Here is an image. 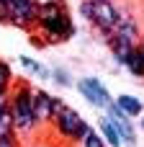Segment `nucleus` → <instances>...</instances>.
I'll use <instances>...</instances> for the list:
<instances>
[{"mask_svg":"<svg viewBox=\"0 0 144 147\" xmlns=\"http://www.w3.org/2000/svg\"><path fill=\"white\" fill-rule=\"evenodd\" d=\"M31 98H33V88L28 80H21L18 85H13V90H10V119H13V129L21 140H28L39 132Z\"/></svg>","mask_w":144,"mask_h":147,"instance_id":"f257e3e1","label":"nucleus"},{"mask_svg":"<svg viewBox=\"0 0 144 147\" xmlns=\"http://www.w3.org/2000/svg\"><path fill=\"white\" fill-rule=\"evenodd\" d=\"M36 28L41 31L44 41H49V44H62V41H70L75 36V21L64 5L39 10Z\"/></svg>","mask_w":144,"mask_h":147,"instance_id":"f03ea898","label":"nucleus"},{"mask_svg":"<svg viewBox=\"0 0 144 147\" xmlns=\"http://www.w3.org/2000/svg\"><path fill=\"white\" fill-rule=\"evenodd\" d=\"M77 10H80V16L88 21V23H93L103 36L108 34V31H113V26L119 23V18H121V10L108 0V3H93V0H82L80 5H77Z\"/></svg>","mask_w":144,"mask_h":147,"instance_id":"7ed1b4c3","label":"nucleus"},{"mask_svg":"<svg viewBox=\"0 0 144 147\" xmlns=\"http://www.w3.org/2000/svg\"><path fill=\"white\" fill-rule=\"evenodd\" d=\"M49 124L54 127V132H57L62 140H70V142H82L85 134L93 129V127L80 116V111H75L70 103H67V109H64L59 116H54Z\"/></svg>","mask_w":144,"mask_h":147,"instance_id":"20e7f679","label":"nucleus"},{"mask_svg":"<svg viewBox=\"0 0 144 147\" xmlns=\"http://www.w3.org/2000/svg\"><path fill=\"white\" fill-rule=\"evenodd\" d=\"M75 88H77V93H80L90 106H95V109H100V111H106V109L113 103V96L108 93V88L103 85V80H98V78H93V75L77 80Z\"/></svg>","mask_w":144,"mask_h":147,"instance_id":"39448f33","label":"nucleus"},{"mask_svg":"<svg viewBox=\"0 0 144 147\" xmlns=\"http://www.w3.org/2000/svg\"><path fill=\"white\" fill-rule=\"evenodd\" d=\"M8 16H10V26H18L23 31H33L36 21H39V8L36 0H10L8 3Z\"/></svg>","mask_w":144,"mask_h":147,"instance_id":"423d86ee","label":"nucleus"},{"mask_svg":"<svg viewBox=\"0 0 144 147\" xmlns=\"http://www.w3.org/2000/svg\"><path fill=\"white\" fill-rule=\"evenodd\" d=\"M111 121H113V127H116V132H119V140H121V147H137V127H134V121H131V116H126L116 103H111L106 111H103Z\"/></svg>","mask_w":144,"mask_h":147,"instance_id":"0eeeda50","label":"nucleus"},{"mask_svg":"<svg viewBox=\"0 0 144 147\" xmlns=\"http://www.w3.org/2000/svg\"><path fill=\"white\" fill-rule=\"evenodd\" d=\"M31 103H33L36 124H39V127L46 124V121L52 119V103H54V96H52L49 90H44V88H33V98H31Z\"/></svg>","mask_w":144,"mask_h":147,"instance_id":"6e6552de","label":"nucleus"},{"mask_svg":"<svg viewBox=\"0 0 144 147\" xmlns=\"http://www.w3.org/2000/svg\"><path fill=\"white\" fill-rule=\"evenodd\" d=\"M113 103H116L126 116H131V119H137V116H142V114H144V103L137 98V96H131V93H121V96H116Z\"/></svg>","mask_w":144,"mask_h":147,"instance_id":"1a4fd4ad","label":"nucleus"},{"mask_svg":"<svg viewBox=\"0 0 144 147\" xmlns=\"http://www.w3.org/2000/svg\"><path fill=\"white\" fill-rule=\"evenodd\" d=\"M18 62H21V67H23L26 72H31V75H36V78H41V80H52V70H49L46 65H41L39 59H33V57H28V54H21Z\"/></svg>","mask_w":144,"mask_h":147,"instance_id":"9d476101","label":"nucleus"},{"mask_svg":"<svg viewBox=\"0 0 144 147\" xmlns=\"http://www.w3.org/2000/svg\"><path fill=\"white\" fill-rule=\"evenodd\" d=\"M98 132H100V137L106 140V145L108 147H121V140H119V132H116V127H113V121L103 114L100 119H98Z\"/></svg>","mask_w":144,"mask_h":147,"instance_id":"9b49d317","label":"nucleus"},{"mask_svg":"<svg viewBox=\"0 0 144 147\" xmlns=\"http://www.w3.org/2000/svg\"><path fill=\"white\" fill-rule=\"evenodd\" d=\"M124 67H126L134 78H142V80H144V57H142V52H139V47H134V49L129 52Z\"/></svg>","mask_w":144,"mask_h":147,"instance_id":"f8f14e48","label":"nucleus"},{"mask_svg":"<svg viewBox=\"0 0 144 147\" xmlns=\"http://www.w3.org/2000/svg\"><path fill=\"white\" fill-rule=\"evenodd\" d=\"M10 90H13V67L5 59H0V96H10Z\"/></svg>","mask_w":144,"mask_h":147,"instance_id":"ddd939ff","label":"nucleus"},{"mask_svg":"<svg viewBox=\"0 0 144 147\" xmlns=\"http://www.w3.org/2000/svg\"><path fill=\"white\" fill-rule=\"evenodd\" d=\"M52 80H54V85H59V88H72V85H75V80H72L70 70H67V67H62V65L52 67Z\"/></svg>","mask_w":144,"mask_h":147,"instance_id":"4468645a","label":"nucleus"},{"mask_svg":"<svg viewBox=\"0 0 144 147\" xmlns=\"http://www.w3.org/2000/svg\"><path fill=\"white\" fill-rule=\"evenodd\" d=\"M80 147H108L106 145V140L100 137V132H95V129H90L88 134H85V140L82 142H77Z\"/></svg>","mask_w":144,"mask_h":147,"instance_id":"2eb2a0df","label":"nucleus"},{"mask_svg":"<svg viewBox=\"0 0 144 147\" xmlns=\"http://www.w3.org/2000/svg\"><path fill=\"white\" fill-rule=\"evenodd\" d=\"M8 137H15V129H13V119H10V111L0 116V140H8Z\"/></svg>","mask_w":144,"mask_h":147,"instance_id":"dca6fc26","label":"nucleus"},{"mask_svg":"<svg viewBox=\"0 0 144 147\" xmlns=\"http://www.w3.org/2000/svg\"><path fill=\"white\" fill-rule=\"evenodd\" d=\"M10 111V96H0V116Z\"/></svg>","mask_w":144,"mask_h":147,"instance_id":"f3484780","label":"nucleus"},{"mask_svg":"<svg viewBox=\"0 0 144 147\" xmlns=\"http://www.w3.org/2000/svg\"><path fill=\"white\" fill-rule=\"evenodd\" d=\"M8 21H10V16H8V5L0 3V26H5Z\"/></svg>","mask_w":144,"mask_h":147,"instance_id":"a211bd4d","label":"nucleus"},{"mask_svg":"<svg viewBox=\"0 0 144 147\" xmlns=\"http://www.w3.org/2000/svg\"><path fill=\"white\" fill-rule=\"evenodd\" d=\"M137 47H139V52H142V57H144V39H139V44H137Z\"/></svg>","mask_w":144,"mask_h":147,"instance_id":"6ab92c4d","label":"nucleus"},{"mask_svg":"<svg viewBox=\"0 0 144 147\" xmlns=\"http://www.w3.org/2000/svg\"><path fill=\"white\" fill-rule=\"evenodd\" d=\"M139 127H142V129H144V114H142V124H139Z\"/></svg>","mask_w":144,"mask_h":147,"instance_id":"aec40b11","label":"nucleus"},{"mask_svg":"<svg viewBox=\"0 0 144 147\" xmlns=\"http://www.w3.org/2000/svg\"><path fill=\"white\" fill-rule=\"evenodd\" d=\"M93 3H108V0H93Z\"/></svg>","mask_w":144,"mask_h":147,"instance_id":"412c9836","label":"nucleus"},{"mask_svg":"<svg viewBox=\"0 0 144 147\" xmlns=\"http://www.w3.org/2000/svg\"><path fill=\"white\" fill-rule=\"evenodd\" d=\"M0 3H3V5H8V3H10V0H0Z\"/></svg>","mask_w":144,"mask_h":147,"instance_id":"4be33fe9","label":"nucleus"}]
</instances>
